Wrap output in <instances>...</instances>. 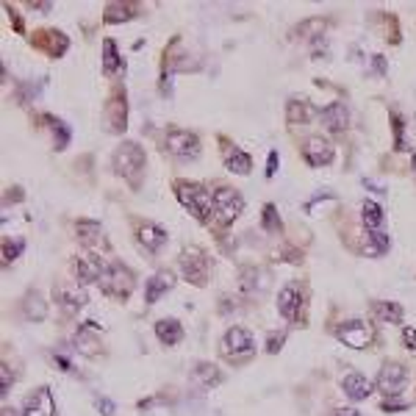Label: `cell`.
<instances>
[{
    "mask_svg": "<svg viewBox=\"0 0 416 416\" xmlns=\"http://www.w3.org/2000/svg\"><path fill=\"white\" fill-rule=\"evenodd\" d=\"M175 195H178V200L183 203V208H186L192 216H197V219H203V222L211 216V211H214V195L208 192L203 183L178 181V183H175Z\"/></svg>",
    "mask_w": 416,
    "mask_h": 416,
    "instance_id": "cell-1",
    "label": "cell"
},
{
    "mask_svg": "<svg viewBox=\"0 0 416 416\" xmlns=\"http://www.w3.org/2000/svg\"><path fill=\"white\" fill-rule=\"evenodd\" d=\"M114 169H117V175H123L137 189L141 169H144V150L139 147L137 141H123L114 150Z\"/></svg>",
    "mask_w": 416,
    "mask_h": 416,
    "instance_id": "cell-2",
    "label": "cell"
},
{
    "mask_svg": "<svg viewBox=\"0 0 416 416\" xmlns=\"http://www.w3.org/2000/svg\"><path fill=\"white\" fill-rule=\"evenodd\" d=\"M97 283H100V289H103L106 294H111V297H128V294L134 291V275H131V270L123 267L120 261L103 267Z\"/></svg>",
    "mask_w": 416,
    "mask_h": 416,
    "instance_id": "cell-3",
    "label": "cell"
},
{
    "mask_svg": "<svg viewBox=\"0 0 416 416\" xmlns=\"http://www.w3.org/2000/svg\"><path fill=\"white\" fill-rule=\"evenodd\" d=\"M242 211H244V200L236 189H230V186L214 189V216L219 225H230Z\"/></svg>",
    "mask_w": 416,
    "mask_h": 416,
    "instance_id": "cell-4",
    "label": "cell"
},
{
    "mask_svg": "<svg viewBox=\"0 0 416 416\" xmlns=\"http://www.w3.org/2000/svg\"><path fill=\"white\" fill-rule=\"evenodd\" d=\"M405 386H408V369H405L403 363L389 361V363L380 366V372H377V389H380L386 397L403 394Z\"/></svg>",
    "mask_w": 416,
    "mask_h": 416,
    "instance_id": "cell-5",
    "label": "cell"
},
{
    "mask_svg": "<svg viewBox=\"0 0 416 416\" xmlns=\"http://www.w3.org/2000/svg\"><path fill=\"white\" fill-rule=\"evenodd\" d=\"M167 150L181 161H195L200 155V139L189 131H169L167 134Z\"/></svg>",
    "mask_w": 416,
    "mask_h": 416,
    "instance_id": "cell-6",
    "label": "cell"
},
{
    "mask_svg": "<svg viewBox=\"0 0 416 416\" xmlns=\"http://www.w3.org/2000/svg\"><path fill=\"white\" fill-rule=\"evenodd\" d=\"M222 349H225V355H230V358H250L253 352H256V342H253V333L247 331V328H230L228 333H225V339H222Z\"/></svg>",
    "mask_w": 416,
    "mask_h": 416,
    "instance_id": "cell-7",
    "label": "cell"
},
{
    "mask_svg": "<svg viewBox=\"0 0 416 416\" xmlns=\"http://www.w3.org/2000/svg\"><path fill=\"white\" fill-rule=\"evenodd\" d=\"M339 339L347 347H352V349H363V347L375 339V328L366 319H349V322H345L339 328Z\"/></svg>",
    "mask_w": 416,
    "mask_h": 416,
    "instance_id": "cell-8",
    "label": "cell"
},
{
    "mask_svg": "<svg viewBox=\"0 0 416 416\" xmlns=\"http://www.w3.org/2000/svg\"><path fill=\"white\" fill-rule=\"evenodd\" d=\"M181 270H183V277L195 286H206L208 280V261L203 253L197 250H186L181 253Z\"/></svg>",
    "mask_w": 416,
    "mask_h": 416,
    "instance_id": "cell-9",
    "label": "cell"
},
{
    "mask_svg": "<svg viewBox=\"0 0 416 416\" xmlns=\"http://www.w3.org/2000/svg\"><path fill=\"white\" fill-rule=\"evenodd\" d=\"M75 228H78V239H81V244H83L86 250H92L95 256H97V253H109V242H106L103 228H100L97 222L81 219Z\"/></svg>",
    "mask_w": 416,
    "mask_h": 416,
    "instance_id": "cell-10",
    "label": "cell"
},
{
    "mask_svg": "<svg viewBox=\"0 0 416 416\" xmlns=\"http://www.w3.org/2000/svg\"><path fill=\"white\" fill-rule=\"evenodd\" d=\"M56 414V403H53V394L48 386L31 391L25 397V405H22V416H53Z\"/></svg>",
    "mask_w": 416,
    "mask_h": 416,
    "instance_id": "cell-11",
    "label": "cell"
},
{
    "mask_svg": "<svg viewBox=\"0 0 416 416\" xmlns=\"http://www.w3.org/2000/svg\"><path fill=\"white\" fill-rule=\"evenodd\" d=\"M303 155H305V161L311 164V167H325V164H331L333 161V144L328 141V139L322 137H311L305 139V144H303Z\"/></svg>",
    "mask_w": 416,
    "mask_h": 416,
    "instance_id": "cell-12",
    "label": "cell"
},
{
    "mask_svg": "<svg viewBox=\"0 0 416 416\" xmlns=\"http://www.w3.org/2000/svg\"><path fill=\"white\" fill-rule=\"evenodd\" d=\"M300 303H303V289L300 283H286L277 294V311L283 319H297V311H300Z\"/></svg>",
    "mask_w": 416,
    "mask_h": 416,
    "instance_id": "cell-13",
    "label": "cell"
},
{
    "mask_svg": "<svg viewBox=\"0 0 416 416\" xmlns=\"http://www.w3.org/2000/svg\"><path fill=\"white\" fill-rule=\"evenodd\" d=\"M137 239L150 250V253H158L164 244H167V230L161 228V225H155V222H141L137 230Z\"/></svg>",
    "mask_w": 416,
    "mask_h": 416,
    "instance_id": "cell-14",
    "label": "cell"
},
{
    "mask_svg": "<svg viewBox=\"0 0 416 416\" xmlns=\"http://www.w3.org/2000/svg\"><path fill=\"white\" fill-rule=\"evenodd\" d=\"M75 347H78V352H83V355H97L100 352V328L95 325V322H86L83 328H78V333H75Z\"/></svg>",
    "mask_w": 416,
    "mask_h": 416,
    "instance_id": "cell-15",
    "label": "cell"
},
{
    "mask_svg": "<svg viewBox=\"0 0 416 416\" xmlns=\"http://www.w3.org/2000/svg\"><path fill=\"white\" fill-rule=\"evenodd\" d=\"M342 389H345V394L349 400H366L369 394H372V383H369V377L366 375H361V372H349L345 375V380H342Z\"/></svg>",
    "mask_w": 416,
    "mask_h": 416,
    "instance_id": "cell-16",
    "label": "cell"
},
{
    "mask_svg": "<svg viewBox=\"0 0 416 416\" xmlns=\"http://www.w3.org/2000/svg\"><path fill=\"white\" fill-rule=\"evenodd\" d=\"M322 125L331 131V134H342L347 131V125H349V114H347V109L342 103H331L328 109H322Z\"/></svg>",
    "mask_w": 416,
    "mask_h": 416,
    "instance_id": "cell-17",
    "label": "cell"
},
{
    "mask_svg": "<svg viewBox=\"0 0 416 416\" xmlns=\"http://www.w3.org/2000/svg\"><path fill=\"white\" fill-rule=\"evenodd\" d=\"M175 286V275L172 272H155V275L147 280V289H144V300L153 305V303H158L169 289Z\"/></svg>",
    "mask_w": 416,
    "mask_h": 416,
    "instance_id": "cell-18",
    "label": "cell"
},
{
    "mask_svg": "<svg viewBox=\"0 0 416 416\" xmlns=\"http://www.w3.org/2000/svg\"><path fill=\"white\" fill-rule=\"evenodd\" d=\"M103 264H97V258H75L72 261V275L78 283H95L100 280Z\"/></svg>",
    "mask_w": 416,
    "mask_h": 416,
    "instance_id": "cell-19",
    "label": "cell"
},
{
    "mask_svg": "<svg viewBox=\"0 0 416 416\" xmlns=\"http://www.w3.org/2000/svg\"><path fill=\"white\" fill-rule=\"evenodd\" d=\"M155 336L161 339V345L172 347L183 339V328L178 319H161V322H155Z\"/></svg>",
    "mask_w": 416,
    "mask_h": 416,
    "instance_id": "cell-20",
    "label": "cell"
},
{
    "mask_svg": "<svg viewBox=\"0 0 416 416\" xmlns=\"http://www.w3.org/2000/svg\"><path fill=\"white\" fill-rule=\"evenodd\" d=\"M192 380L200 383V386H206V389H211V386H219V383H222V372H219V366L200 361V363L192 369Z\"/></svg>",
    "mask_w": 416,
    "mask_h": 416,
    "instance_id": "cell-21",
    "label": "cell"
},
{
    "mask_svg": "<svg viewBox=\"0 0 416 416\" xmlns=\"http://www.w3.org/2000/svg\"><path fill=\"white\" fill-rule=\"evenodd\" d=\"M225 167H228L233 175H250V172H253V158H250L244 150L233 147V150L228 153V161H225Z\"/></svg>",
    "mask_w": 416,
    "mask_h": 416,
    "instance_id": "cell-22",
    "label": "cell"
},
{
    "mask_svg": "<svg viewBox=\"0 0 416 416\" xmlns=\"http://www.w3.org/2000/svg\"><path fill=\"white\" fill-rule=\"evenodd\" d=\"M109 128L114 131V134H123L125 131V125H128V120H125V97H114L111 103H109Z\"/></svg>",
    "mask_w": 416,
    "mask_h": 416,
    "instance_id": "cell-23",
    "label": "cell"
},
{
    "mask_svg": "<svg viewBox=\"0 0 416 416\" xmlns=\"http://www.w3.org/2000/svg\"><path fill=\"white\" fill-rule=\"evenodd\" d=\"M372 314H375L380 322H391V325L403 322V305H397V303H383V300H377V303H372Z\"/></svg>",
    "mask_w": 416,
    "mask_h": 416,
    "instance_id": "cell-24",
    "label": "cell"
},
{
    "mask_svg": "<svg viewBox=\"0 0 416 416\" xmlns=\"http://www.w3.org/2000/svg\"><path fill=\"white\" fill-rule=\"evenodd\" d=\"M134 14H137V6L134 3H109L103 20L106 22H123V20H131Z\"/></svg>",
    "mask_w": 416,
    "mask_h": 416,
    "instance_id": "cell-25",
    "label": "cell"
},
{
    "mask_svg": "<svg viewBox=\"0 0 416 416\" xmlns=\"http://www.w3.org/2000/svg\"><path fill=\"white\" fill-rule=\"evenodd\" d=\"M123 67H125V64H123V59H120V53H117L114 39H106V42H103V69H106L109 75H114V72H120Z\"/></svg>",
    "mask_w": 416,
    "mask_h": 416,
    "instance_id": "cell-26",
    "label": "cell"
},
{
    "mask_svg": "<svg viewBox=\"0 0 416 416\" xmlns=\"http://www.w3.org/2000/svg\"><path fill=\"white\" fill-rule=\"evenodd\" d=\"M22 314L28 317V319H45V314H48V308H45V303H42V297L36 294V291H31L28 297H25V303H22Z\"/></svg>",
    "mask_w": 416,
    "mask_h": 416,
    "instance_id": "cell-27",
    "label": "cell"
},
{
    "mask_svg": "<svg viewBox=\"0 0 416 416\" xmlns=\"http://www.w3.org/2000/svg\"><path fill=\"white\" fill-rule=\"evenodd\" d=\"M56 42H59V45H67V36H64V34H56V31H48L45 36H36V45L48 48V53H50V56H62L64 50H62V48H56Z\"/></svg>",
    "mask_w": 416,
    "mask_h": 416,
    "instance_id": "cell-28",
    "label": "cell"
},
{
    "mask_svg": "<svg viewBox=\"0 0 416 416\" xmlns=\"http://www.w3.org/2000/svg\"><path fill=\"white\" fill-rule=\"evenodd\" d=\"M363 222L369 230H380V222H383V208L377 206L375 200H366L363 203Z\"/></svg>",
    "mask_w": 416,
    "mask_h": 416,
    "instance_id": "cell-29",
    "label": "cell"
},
{
    "mask_svg": "<svg viewBox=\"0 0 416 416\" xmlns=\"http://www.w3.org/2000/svg\"><path fill=\"white\" fill-rule=\"evenodd\" d=\"M59 303L67 308V311H75V308H81V305H86V294L83 291H72V289H59Z\"/></svg>",
    "mask_w": 416,
    "mask_h": 416,
    "instance_id": "cell-30",
    "label": "cell"
},
{
    "mask_svg": "<svg viewBox=\"0 0 416 416\" xmlns=\"http://www.w3.org/2000/svg\"><path fill=\"white\" fill-rule=\"evenodd\" d=\"M22 247H25V242H22V239H14V242L3 239V264L14 261V258H17L20 253H22Z\"/></svg>",
    "mask_w": 416,
    "mask_h": 416,
    "instance_id": "cell-31",
    "label": "cell"
},
{
    "mask_svg": "<svg viewBox=\"0 0 416 416\" xmlns=\"http://www.w3.org/2000/svg\"><path fill=\"white\" fill-rule=\"evenodd\" d=\"M305 114H308L305 103H297V100L289 103V120H291V123H305V120H308Z\"/></svg>",
    "mask_w": 416,
    "mask_h": 416,
    "instance_id": "cell-32",
    "label": "cell"
},
{
    "mask_svg": "<svg viewBox=\"0 0 416 416\" xmlns=\"http://www.w3.org/2000/svg\"><path fill=\"white\" fill-rule=\"evenodd\" d=\"M48 123H50V128H53V134L59 131V150H62V147H67V139H69V128H67V125H64L62 120H56V117H50Z\"/></svg>",
    "mask_w": 416,
    "mask_h": 416,
    "instance_id": "cell-33",
    "label": "cell"
},
{
    "mask_svg": "<svg viewBox=\"0 0 416 416\" xmlns=\"http://www.w3.org/2000/svg\"><path fill=\"white\" fill-rule=\"evenodd\" d=\"M264 228H267V230H277V228H280V216H277V211L272 203H267V208H264Z\"/></svg>",
    "mask_w": 416,
    "mask_h": 416,
    "instance_id": "cell-34",
    "label": "cell"
},
{
    "mask_svg": "<svg viewBox=\"0 0 416 416\" xmlns=\"http://www.w3.org/2000/svg\"><path fill=\"white\" fill-rule=\"evenodd\" d=\"M369 236H372V242H375L377 253H386V250L391 247V239H389V236H383L380 230H369Z\"/></svg>",
    "mask_w": 416,
    "mask_h": 416,
    "instance_id": "cell-35",
    "label": "cell"
},
{
    "mask_svg": "<svg viewBox=\"0 0 416 416\" xmlns=\"http://www.w3.org/2000/svg\"><path fill=\"white\" fill-rule=\"evenodd\" d=\"M283 342H286V333H283V331H280V333H272V336H270V342H267V352H270V355H275L277 349L283 347Z\"/></svg>",
    "mask_w": 416,
    "mask_h": 416,
    "instance_id": "cell-36",
    "label": "cell"
},
{
    "mask_svg": "<svg viewBox=\"0 0 416 416\" xmlns=\"http://www.w3.org/2000/svg\"><path fill=\"white\" fill-rule=\"evenodd\" d=\"M97 411L103 416H114V403H111L109 397H100V400H97Z\"/></svg>",
    "mask_w": 416,
    "mask_h": 416,
    "instance_id": "cell-37",
    "label": "cell"
},
{
    "mask_svg": "<svg viewBox=\"0 0 416 416\" xmlns=\"http://www.w3.org/2000/svg\"><path fill=\"white\" fill-rule=\"evenodd\" d=\"M403 345L408 349H416V328H405L403 331Z\"/></svg>",
    "mask_w": 416,
    "mask_h": 416,
    "instance_id": "cell-38",
    "label": "cell"
},
{
    "mask_svg": "<svg viewBox=\"0 0 416 416\" xmlns=\"http://www.w3.org/2000/svg\"><path fill=\"white\" fill-rule=\"evenodd\" d=\"M0 380H3L0 391H3V397H6V394H8V389H11V377H8V366H6V363L0 366Z\"/></svg>",
    "mask_w": 416,
    "mask_h": 416,
    "instance_id": "cell-39",
    "label": "cell"
},
{
    "mask_svg": "<svg viewBox=\"0 0 416 416\" xmlns=\"http://www.w3.org/2000/svg\"><path fill=\"white\" fill-rule=\"evenodd\" d=\"M380 408H383V411H403L405 405H403V403H389V400H386V403H383Z\"/></svg>",
    "mask_w": 416,
    "mask_h": 416,
    "instance_id": "cell-40",
    "label": "cell"
},
{
    "mask_svg": "<svg viewBox=\"0 0 416 416\" xmlns=\"http://www.w3.org/2000/svg\"><path fill=\"white\" fill-rule=\"evenodd\" d=\"M275 167H277V153L272 150V153H270V167H267V175H275Z\"/></svg>",
    "mask_w": 416,
    "mask_h": 416,
    "instance_id": "cell-41",
    "label": "cell"
},
{
    "mask_svg": "<svg viewBox=\"0 0 416 416\" xmlns=\"http://www.w3.org/2000/svg\"><path fill=\"white\" fill-rule=\"evenodd\" d=\"M336 416H361V414H358L355 408H339V411H336Z\"/></svg>",
    "mask_w": 416,
    "mask_h": 416,
    "instance_id": "cell-42",
    "label": "cell"
},
{
    "mask_svg": "<svg viewBox=\"0 0 416 416\" xmlns=\"http://www.w3.org/2000/svg\"><path fill=\"white\" fill-rule=\"evenodd\" d=\"M414 178H416V155H414Z\"/></svg>",
    "mask_w": 416,
    "mask_h": 416,
    "instance_id": "cell-43",
    "label": "cell"
}]
</instances>
